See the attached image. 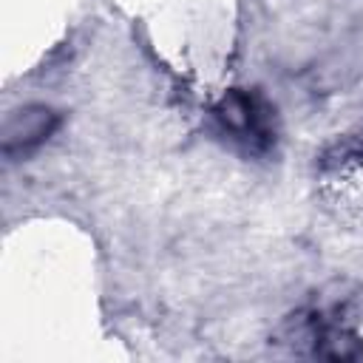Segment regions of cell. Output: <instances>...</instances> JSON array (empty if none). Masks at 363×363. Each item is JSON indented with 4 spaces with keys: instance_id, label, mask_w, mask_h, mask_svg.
<instances>
[{
    "instance_id": "6da1fadb",
    "label": "cell",
    "mask_w": 363,
    "mask_h": 363,
    "mask_svg": "<svg viewBox=\"0 0 363 363\" xmlns=\"http://www.w3.org/2000/svg\"><path fill=\"white\" fill-rule=\"evenodd\" d=\"M218 116L230 133H235L252 145L269 142V108L264 102H258L255 96L235 94V96L224 99Z\"/></svg>"
},
{
    "instance_id": "7a4b0ae2",
    "label": "cell",
    "mask_w": 363,
    "mask_h": 363,
    "mask_svg": "<svg viewBox=\"0 0 363 363\" xmlns=\"http://www.w3.org/2000/svg\"><path fill=\"white\" fill-rule=\"evenodd\" d=\"M57 125V116L48 111V108H26L20 111L17 116H11L6 122V130H3V150L6 153H14V150H31L37 147Z\"/></svg>"
}]
</instances>
